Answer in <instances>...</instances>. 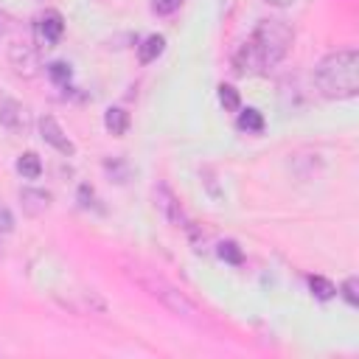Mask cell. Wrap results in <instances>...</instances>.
Returning a JSON list of instances; mask_svg holds the SVG:
<instances>
[{
    "label": "cell",
    "instance_id": "6da1fadb",
    "mask_svg": "<svg viewBox=\"0 0 359 359\" xmlns=\"http://www.w3.org/2000/svg\"><path fill=\"white\" fill-rule=\"evenodd\" d=\"M294 31L289 28L286 20H261L252 34L236 48L233 53V73L236 76H250V73H264L278 67L286 53L292 50Z\"/></svg>",
    "mask_w": 359,
    "mask_h": 359
},
{
    "label": "cell",
    "instance_id": "7a4b0ae2",
    "mask_svg": "<svg viewBox=\"0 0 359 359\" xmlns=\"http://www.w3.org/2000/svg\"><path fill=\"white\" fill-rule=\"evenodd\" d=\"M314 87L328 101H348L359 93V50L342 48L323 56L314 67Z\"/></svg>",
    "mask_w": 359,
    "mask_h": 359
},
{
    "label": "cell",
    "instance_id": "3957f363",
    "mask_svg": "<svg viewBox=\"0 0 359 359\" xmlns=\"http://www.w3.org/2000/svg\"><path fill=\"white\" fill-rule=\"evenodd\" d=\"M126 275H129L149 297H154L163 309H168L171 314L185 317V320H199V317H202L199 306H196L180 286H174L171 280H165L160 272H154V269H149V266H140V264H126Z\"/></svg>",
    "mask_w": 359,
    "mask_h": 359
},
{
    "label": "cell",
    "instance_id": "277c9868",
    "mask_svg": "<svg viewBox=\"0 0 359 359\" xmlns=\"http://www.w3.org/2000/svg\"><path fill=\"white\" fill-rule=\"evenodd\" d=\"M151 199H154V208L160 210V216L171 224V227H188V219H185V210L177 199V194L168 188V182H157L151 188Z\"/></svg>",
    "mask_w": 359,
    "mask_h": 359
},
{
    "label": "cell",
    "instance_id": "5b68a950",
    "mask_svg": "<svg viewBox=\"0 0 359 359\" xmlns=\"http://www.w3.org/2000/svg\"><path fill=\"white\" fill-rule=\"evenodd\" d=\"M6 56H8V65H11V67H14L20 76H25V79L36 76V67H39V56H36V48H34L31 42H20V39L8 42V48H6Z\"/></svg>",
    "mask_w": 359,
    "mask_h": 359
},
{
    "label": "cell",
    "instance_id": "8992f818",
    "mask_svg": "<svg viewBox=\"0 0 359 359\" xmlns=\"http://www.w3.org/2000/svg\"><path fill=\"white\" fill-rule=\"evenodd\" d=\"M39 137H42L50 149H56L62 157H73V154H76V143L65 135V129L59 126V121H56L53 115H42V118H39Z\"/></svg>",
    "mask_w": 359,
    "mask_h": 359
},
{
    "label": "cell",
    "instance_id": "52a82bcc",
    "mask_svg": "<svg viewBox=\"0 0 359 359\" xmlns=\"http://www.w3.org/2000/svg\"><path fill=\"white\" fill-rule=\"evenodd\" d=\"M34 31H36V39H39L45 48H53V45L62 39V34H65V17H62L56 8H45V11L36 17Z\"/></svg>",
    "mask_w": 359,
    "mask_h": 359
},
{
    "label": "cell",
    "instance_id": "ba28073f",
    "mask_svg": "<svg viewBox=\"0 0 359 359\" xmlns=\"http://www.w3.org/2000/svg\"><path fill=\"white\" fill-rule=\"evenodd\" d=\"M0 123H3L8 132L22 135V132H28V126H31V115H28V109H25L20 101H14V98H0Z\"/></svg>",
    "mask_w": 359,
    "mask_h": 359
},
{
    "label": "cell",
    "instance_id": "9c48e42d",
    "mask_svg": "<svg viewBox=\"0 0 359 359\" xmlns=\"http://www.w3.org/2000/svg\"><path fill=\"white\" fill-rule=\"evenodd\" d=\"M50 191H42V188H20V205L28 216H42L48 208H50Z\"/></svg>",
    "mask_w": 359,
    "mask_h": 359
},
{
    "label": "cell",
    "instance_id": "30bf717a",
    "mask_svg": "<svg viewBox=\"0 0 359 359\" xmlns=\"http://www.w3.org/2000/svg\"><path fill=\"white\" fill-rule=\"evenodd\" d=\"M163 50H165V36L163 34H149L137 45V59H140V65H151Z\"/></svg>",
    "mask_w": 359,
    "mask_h": 359
},
{
    "label": "cell",
    "instance_id": "8fae6325",
    "mask_svg": "<svg viewBox=\"0 0 359 359\" xmlns=\"http://www.w3.org/2000/svg\"><path fill=\"white\" fill-rule=\"evenodd\" d=\"M104 126H107V132H112L115 137L126 135V129H129V112H126L123 107H109V109L104 112Z\"/></svg>",
    "mask_w": 359,
    "mask_h": 359
},
{
    "label": "cell",
    "instance_id": "7c38bea8",
    "mask_svg": "<svg viewBox=\"0 0 359 359\" xmlns=\"http://www.w3.org/2000/svg\"><path fill=\"white\" fill-rule=\"evenodd\" d=\"M238 129L241 132H250V135H261L264 132V115L255 109V107H247V109H238Z\"/></svg>",
    "mask_w": 359,
    "mask_h": 359
},
{
    "label": "cell",
    "instance_id": "4fadbf2b",
    "mask_svg": "<svg viewBox=\"0 0 359 359\" xmlns=\"http://www.w3.org/2000/svg\"><path fill=\"white\" fill-rule=\"evenodd\" d=\"M17 171L22 180H39L42 174V160L36 157V151H25L17 157Z\"/></svg>",
    "mask_w": 359,
    "mask_h": 359
},
{
    "label": "cell",
    "instance_id": "5bb4252c",
    "mask_svg": "<svg viewBox=\"0 0 359 359\" xmlns=\"http://www.w3.org/2000/svg\"><path fill=\"white\" fill-rule=\"evenodd\" d=\"M216 95H219V104L227 109V112H238L241 109V95H238V90L233 87V84H219L216 87Z\"/></svg>",
    "mask_w": 359,
    "mask_h": 359
},
{
    "label": "cell",
    "instance_id": "9a60e30c",
    "mask_svg": "<svg viewBox=\"0 0 359 359\" xmlns=\"http://www.w3.org/2000/svg\"><path fill=\"white\" fill-rule=\"evenodd\" d=\"M309 289H311V294L317 300H331L337 294V286L323 275H309Z\"/></svg>",
    "mask_w": 359,
    "mask_h": 359
},
{
    "label": "cell",
    "instance_id": "2e32d148",
    "mask_svg": "<svg viewBox=\"0 0 359 359\" xmlns=\"http://www.w3.org/2000/svg\"><path fill=\"white\" fill-rule=\"evenodd\" d=\"M216 252H219V258L222 261H227V264H233V266H238L241 261H244V252H241V247L236 244V241H219V247H216Z\"/></svg>",
    "mask_w": 359,
    "mask_h": 359
},
{
    "label": "cell",
    "instance_id": "e0dca14e",
    "mask_svg": "<svg viewBox=\"0 0 359 359\" xmlns=\"http://www.w3.org/2000/svg\"><path fill=\"white\" fill-rule=\"evenodd\" d=\"M339 294L345 297V303H348L351 309H359V280H356L353 275L342 280V286H339Z\"/></svg>",
    "mask_w": 359,
    "mask_h": 359
},
{
    "label": "cell",
    "instance_id": "ac0fdd59",
    "mask_svg": "<svg viewBox=\"0 0 359 359\" xmlns=\"http://www.w3.org/2000/svg\"><path fill=\"white\" fill-rule=\"evenodd\" d=\"M48 76H50V81L53 84H67L70 81V76H73V70H70V65L67 62H50L48 65Z\"/></svg>",
    "mask_w": 359,
    "mask_h": 359
},
{
    "label": "cell",
    "instance_id": "d6986e66",
    "mask_svg": "<svg viewBox=\"0 0 359 359\" xmlns=\"http://www.w3.org/2000/svg\"><path fill=\"white\" fill-rule=\"evenodd\" d=\"M104 168L109 177H115V182H126V177H129V168L123 160H104Z\"/></svg>",
    "mask_w": 359,
    "mask_h": 359
},
{
    "label": "cell",
    "instance_id": "ffe728a7",
    "mask_svg": "<svg viewBox=\"0 0 359 359\" xmlns=\"http://www.w3.org/2000/svg\"><path fill=\"white\" fill-rule=\"evenodd\" d=\"M180 6H182V0H154V3H151L154 14H160V17H168V14H174Z\"/></svg>",
    "mask_w": 359,
    "mask_h": 359
},
{
    "label": "cell",
    "instance_id": "44dd1931",
    "mask_svg": "<svg viewBox=\"0 0 359 359\" xmlns=\"http://www.w3.org/2000/svg\"><path fill=\"white\" fill-rule=\"evenodd\" d=\"M14 230V213L8 210V205L0 202V236H8Z\"/></svg>",
    "mask_w": 359,
    "mask_h": 359
},
{
    "label": "cell",
    "instance_id": "7402d4cb",
    "mask_svg": "<svg viewBox=\"0 0 359 359\" xmlns=\"http://www.w3.org/2000/svg\"><path fill=\"white\" fill-rule=\"evenodd\" d=\"M202 182H205V188H208V194H210L213 199H222V191L216 188V182H213V174H210V168H202Z\"/></svg>",
    "mask_w": 359,
    "mask_h": 359
},
{
    "label": "cell",
    "instance_id": "603a6c76",
    "mask_svg": "<svg viewBox=\"0 0 359 359\" xmlns=\"http://www.w3.org/2000/svg\"><path fill=\"white\" fill-rule=\"evenodd\" d=\"M79 199H81V208H95V194L90 185H79Z\"/></svg>",
    "mask_w": 359,
    "mask_h": 359
},
{
    "label": "cell",
    "instance_id": "cb8c5ba5",
    "mask_svg": "<svg viewBox=\"0 0 359 359\" xmlns=\"http://www.w3.org/2000/svg\"><path fill=\"white\" fill-rule=\"evenodd\" d=\"M8 28H11V17L6 11H0V34H6Z\"/></svg>",
    "mask_w": 359,
    "mask_h": 359
},
{
    "label": "cell",
    "instance_id": "d4e9b609",
    "mask_svg": "<svg viewBox=\"0 0 359 359\" xmlns=\"http://www.w3.org/2000/svg\"><path fill=\"white\" fill-rule=\"evenodd\" d=\"M264 3H269V6H275V8H289V6L297 3V0H264Z\"/></svg>",
    "mask_w": 359,
    "mask_h": 359
}]
</instances>
